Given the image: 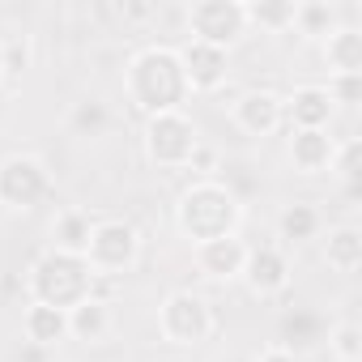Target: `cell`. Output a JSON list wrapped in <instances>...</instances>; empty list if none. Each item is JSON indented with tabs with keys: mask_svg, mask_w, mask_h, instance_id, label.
I'll return each instance as SVG.
<instances>
[{
	"mask_svg": "<svg viewBox=\"0 0 362 362\" xmlns=\"http://www.w3.org/2000/svg\"><path fill=\"white\" fill-rule=\"evenodd\" d=\"M124 94L128 103L149 119V115H166V111H184L188 103V77L179 64V52L166 43H149L141 47L128 69H124Z\"/></svg>",
	"mask_w": 362,
	"mask_h": 362,
	"instance_id": "1",
	"label": "cell"
},
{
	"mask_svg": "<svg viewBox=\"0 0 362 362\" xmlns=\"http://www.w3.org/2000/svg\"><path fill=\"white\" fill-rule=\"evenodd\" d=\"M175 226L192 247L209 243V239H226V235H239L243 226V201L218 184V179H197L179 192L175 201Z\"/></svg>",
	"mask_w": 362,
	"mask_h": 362,
	"instance_id": "2",
	"label": "cell"
},
{
	"mask_svg": "<svg viewBox=\"0 0 362 362\" xmlns=\"http://www.w3.org/2000/svg\"><path fill=\"white\" fill-rule=\"evenodd\" d=\"M26 290H30V303L73 311L77 303L90 298V290H94V269L86 264V256H64V252H52V247H47V252L30 264Z\"/></svg>",
	"mask_w": 362,
	"mask_h": 362,
	"instance_id": "3",
	"label": "cell"
},
{
	"mask_svg": "<svg viewBox=\"0 0 362 362\" xmlns=\"http://www.w3.org/2000/svg\"><path fill=\"white\" fill-rule=\"evenodd\" d=\"M145 158L158 170H188L192 153L201 149V132L184 111H166V115H149L145 119Z\"/></svg>",
	"mask_w": 362,
	"mask_h": 362,
	"instance_id": "4",
	"label": "cell"
},
{
	"mask_svg": "<svg viewBox=\"0 0 362 362\" xmlns=\"http://www.w3.org/2000/svg\"><path fill=\"white\" fill-rule=\"evenodd\" d=\"M158 332L170 345H205L214 337V307L192 290H170L158 307Z\"/></svg>",
	"mask_w": 362,
	"mask_h": 362,
	"instance_id": "5",
	"label": "cell"
},
{
	"mask_svg": "<svg viewBox=\"0 0 362 362\" xmlns=\"http://www.w3.org/2000/svg\"><path fill=\"white\" fill-rule=\"evenodd\" d=\"M52 197V170L35 153H9L0 158V209L30 214Z\"/></svg>",
	"mask_w": 362,
	"mask_h": 362,
	"instance_id": "6",
	"label": "cell"
},
{
	"mask_svg": "<svg viewBox=\"0 0 362 362\" xmlns=\"http://www.w3.org/2000/svg\"><path fill=\"white\" fill-rule=\"evenodd\" d=\"M141 256V235L132 222L124 218H98L94 230H90V247H86V264L98 273V277H124Z\"/></svg>",
	"mask_w": 362,
	"mask_h": 362,
	"instance_id": "7",
	"label": "cell"
},
{
	"mask_svg": "<svg viewBox=\"0 0 362 362\" xmlns=\"http://www.w3.org/2000/svg\"><path fill=\"white\" fill-rule=\"evenodd\" d=\"M188 30H192L197 43H209V47L230 52L252 26H247L243 0H197V5L188 9Z\"/></svg>",
	"mask_w": 362,
	"mask_h": 362,
	"instance_id": "8",
	"label": "cell"
},
{
	"mask_svg": "<svg viewBox=\"0 0 362 362\" xmlns=\"http://www.w3.org/2000/svg\"><path fill=\"white\" fill-rule=\"evenodd\" d=\"M239 281L256 294V298H281L290 290V256L281 243H260V247H247V260H243V273Z\"/></svg>",
	"mask_w": 362,
	"mask_h": 362,
	"instance_id": "9",
	"label": "cell"
},
{
	"mask_svg": "<svg viewBox=\"0 0 362 362\" xmlns=\"http://www.w3.org/2000/svg\"><path fill=\"white\" fill-rule=\"evenodd\" d=\"M179 52V64H184V77H188V90L192 94H218L230 77V52L222 47H209V43H197L188 39Z\"/></svg>",
	"mask_w": 362,
	"mask_h": 362,
	"instance_id": "10",
	"label": "cell"
},
{
	"mask_svg": "<svg viewBox=\"0 0 362 362\" xmlns=\"http://www.w3.org/2000/svg\"><path fill=\"white\" fill-rule=\"evenodd\" d=\"M332 115L337 107L324 86H294L290 98H281V119L290 124V132H328Z\"/></svg>",
	"mask_w": 362,
	"mask_h": 362,
	"instance_id": "11",
	"label": "cell"
},
{
	"mask_svg": "<svg viewBox=\"0 0 362 362\" xmlns=\"http://www.w3.org/2000/svg\"><path fill=\"white\" fill-rule=\"evenodd\" d=\"M247 247L252 243H243L239 235H226V239H209V243L192 247V260H197V269L209 281H239L243 260H247Z\"/></svg>",
	"mask_w": 362,
	"mask_h": 362,
	"instance_id": "12",
	"label": "cell"
},
{
	"mask_svg": "<svg viewBox=\"0 0 362 362\" xmlns=\"http://www.w3.org/2000/svg\"><path fill=\"white\" fill-rule=\"evenodd\" d=\"M230 119L247 132V136H273L286 119H281V94L273 90H247L235 107H230Z\"/></svg>",
	"mask_w": 362,
	"mask_h": 362,
	"instance_id": "13",
	"label": "cell"
},
{
	"mask_svg": "<svg viewBox=\"0 0 362 362\" xmlns=\"http://www.w3.org/2000/svg\"><path fill=\"white\" fill-rule=\"evenodd\" d=\"M286 153H290V166H294V170H303V175H320V170L332 166L337 141H332L328 132H290Z\"/></svg>",
	"mask_w": 362,
	"mask_h": 362,
	"instance_id": "14",
	"label": "cell"
},
{
	"mask_svg": "<svg viewBox=\"0 0 362 362\" xmlns=\"http://www.w3.org/2000/svg\"><path fill=\"white\" fill-rule=\"evenodd\" d=\"M320 230H324V214L311 201H294V205H286L277 214V239L286 247H298L307 239H320Z\"/></svg>",
	"mask_w": 362,
	"mask_h": 362,
	"instance_id": "15",
	"label": "cell"
},
{
	"mask_svg": "<svg viewBox=\"0 0 362 362\" xmlns=\"http://www.w3.org/2000/svg\"><path fill=\"white\" fill-rule=\"evenodd\" d=\"M22 332H26V341H35V345H60V341H69V311L30 303V307L22 311Z\"/></svg>",
	"mask_w": 362,
	"mask_h": 362,
	"instance_id": "16",
	"label": "cell"
},
{
	"mask_svg": "<svg viewBox=\"0 0 362 362\" xmlns=\"http://www.w3.org/2000/svg\"><path fill=\"white\" fill-rule=\"evenodd\" d=\"M115 315H111V303H98V298H86L69 311V337L73 341H86V345H98L107 341Z\"/></svg>",
	"mask_w": 362,
	"mask_h": 362,
	"instance_id": "17",
	"label": "cell"
},
{
	"mask_svg": "<svg viewBox=\"0 0 362 362\" xmlns=\"http://www.w3.org/2000/svg\"><path fill=\"white\" fill-rule=\"evenodd\" d=\"M90 230H94V218H90L86 209H64V214H56V222H52V252L86 256Z\"/></svg>",
	"mask_w": 362,
	"mask_h": 362,
	"instance_id": "18",
	"label": "cell"
},
{
	"mask_svg": "<svg viewBox=\"0 0 362 362\" xmlns=\"http://www.w3.org/2000/svg\"><path fill=\"white\" fill-rule=\"evenodd\" d=\"M324 264L354 277L362 269V230L358 226H332L324 239Z\"/></svg>",
	"mask_w": 362,
	"mask_h": 362,
	"instance_id": "19",
	"label": "cell"
},
{
	"mask_svg": "<svg viewBox=\"0 0 362 362\" xmlns=\"http://www.w3.org/2000/svg\"><path fill=\"white\" fill-rule=\"evenodd\" d=\"M324 60H328L332 73H362V30L337 26L324 39Z\"/></svg>",
	"mask_w": 362,
	"mask_h": 362,
	"instance_id": "20",
	"label": "cell"
},
{
	"mask_svg": "<svg viewBox=\"0 0 362 362\" xmlns=\"http://www.w3.org/2000/svg\"><path fill=\"white\" fill-rule=\"evenodd\" d=\"M337 26H341V18H337V5H328V0H303V5H294V30L303 39L324 43Z\"/></svg>",
	"mask_w": 362,
	"mask_h": 362,
	"instance_id": "21",
	"label": "cell"
},
{
	"mask_svg": "<svg viewBox=\"0 0 362 362\" xmlns=\"http://www.w3.org/2000/svg\"><path fill=\"white\" fill-rule=\"evenodd\" d=\"M247 9V26H260L269 35L294 30V0H243Z\"/></svg>",
	"mask_w": 362,
	"mask_h": 362,
	"instance_id": "22",
	"label": "cell"
},
{
	"mask_svg": "<svg viewBox=\"0 0 362 362\" xmlns=\"http://www.w3.org/2000/svg\"><path fill=\"white\" fill-rule=\"evenodd\" d=\"M107 128H111V111H107L103 98H81V103H73V111H69V132H73V136L98 141V136H107Z\"/></svg>",
	"mask_w": 362,
	"mask_h": 362,
	"instance_id": "23",
	"label": "cell"
},
{
	"mask_svg": "<svg viewBox=\"0 0 362 362\" xmlns=\"http://www.w3.org/2000/svg\"><path fill=\"white\" fill-rule=\"evenodd\" d=\"M328 354H332V362H362V328H358L354 320L332 324V332H328Z\"/></svg>",
	"mask_w": 362,
	"mask_h": 362,
	"instance_id": "24",
	"label": "cell"
},
{
	"mask_svg": "<svg viewBox=\"0 0 362 362\" xmlns=\"http://www.w3.org/2000/svg\"><path fill=\"white\" fill-rule=\"evenodd\" d=\"M358 158H362V141H358V136H349L345 145H337L332 166H328V170H337V179L345 184L349 201H358Z\"/></svg>",
	"mask_w": 362,
	"mask_h": 362,
	"instance_id": "25",
	"label": "cell"
},
{
	"mask_svg": "<svg viewBox=\"0 0 362 362\" xmlns=\"http://www.w3.org/2000/svg\"><path fill=\"white\" fill-rule=\"evenodd\" d=\"M0 60H5V81H18L30 60H35V47L26 35H13V39H0Z\"/></svg>",
	"mask_w": 362,
	"mask_h": 362,
	"instance_id": "26",
	"label": "cell"
},
{
	"mask_svg": "<svg viewBox=\"0 0 362 362\" xmlns=\"http://www.w3.org/2000/svg\"><path fill=\"white\" fill-rule=\"evenodd\" d=\"M324 90H328L332 107H358L362 103V73H332Z\"/></svg>",
	"mask_w": 362,
	"mask_h": 362,
	"instance_id": "27",
	"label": "cell"
},
{
	"mask_svg": "<svg viewBox=\"0 0 362 362\" xmlns=\"http://www.w3.org/2000/svg\"><path fill=\"white\" fill-rule=\"evenodd\" d=\"M256 362H298V354L286 349V345H264V349L256 354Z\"/></svg>",
	"mask_w": 362,
	"mask_h": 362,
	"instance_id": "28",
	"label": "cell"
},
{
	"mask_svg": "<svg viewBox=\"0 0 362 362\" xmlns=\"http://www.w3.org/2000/svg\"><path fill=\"white\" fill-rule=\"evenodd\" d=\"M0 86H5V60H0Z\"/></svg>",
	"mask_w": 362,
	"mask_h": 362,
	"instance_id": "29",
	"label": "cell"
},
{
	"mask_svg": "<svg viewBox=\"0 0 362 362\" xmlns=\"http://www.w3.org/2000/svg\"><path fill=\"white\" fill-rule=\"evenodd\" d=\"M328 362H332V358H328Z\"/></svg>",
	"mask_w": 362,
	"mask_h": 362,
	"instance_id": "30",
	"label": "cell"
}]
</instances>
